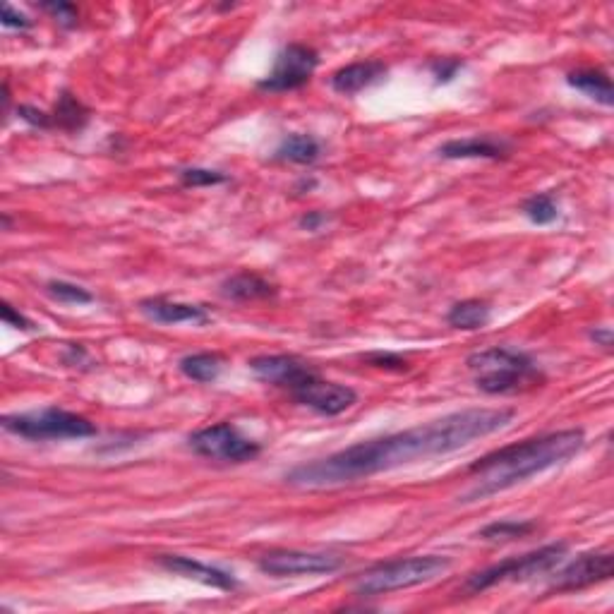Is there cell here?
<instances>
[{"instance_id":"1","label":"cell","mask_w":614,"mask_h":614,"mask_svg":"<svg viewBox=\"0 0 614 614\" xmlns=\"http://www.w3.org/2000/svg\"><path fill=\"white\" fill-rule=\"evenodd\" d=\"M514 415L511 408H466V411L449 413L432 423L411 427V430L358 442L327 459L300 463L286 473V483L303 487V490L358 483V480L394 471L406 463L459 451L473 444L475 439L504 430L514 420Z\"/></svg>"},{"instance_id":"2","label":"cell","mask_w":614,"mask_h":614,"mask_svg":"<svg viewBox=\"0 0 614 614\" xmlns=\"http://www.w3.org/2000/svg\"><path fill=\"white\" fill-rule=\"evenodd\" d=\"M583 444H586L583 430H559L492 451L468 468L471 483L461 495V502H483L487 497L526 483L533 475L567 463L571 456L579 454Z\"/></svg>"},{"instance_id":"3","label":"cell","mask_w":614,"mask_h":614,"mask_svg":"<svg viewBox=\"0 0 614 614\" xmlns=\"http://www.w3.org/2000/svg\"><path fill=\"white\" fill-rule=\"evenodd\" d=\"M475 387L490 396L528 394L545 384V372L528 353L507 346L475 351L466 360Z\"/></svg>"},{"instance_id":"4","label":"cell","mask_w":614,"mask_h":614,"mask_svg":"<svg viewBox=\"0 0 614 614\" xmlns=\"http://www.w3.org/2000/svg\"><path fill=\"white\" fill-rule=\"evenodd\" d=\"M449 569H451V559L444 555H418V557L394 559V562L377 564V567L360 574L358 581H355V595L377 598V595L406 591V588H415L423 586V583L435 581L437 576L447 574Z\"/></svg>"},{"instance_id":"5","label":"cell","mask_w":614,"mask_h":614,"mask_svg":"<svg viewBox=\"0 0 614 614\" xmlns=\"http://www.w3.org/2000/svg\"><path fill=\"white\" fill-rule=\"evenodd\" d=\"M3 430L10 432V435L29 439V442H63V439H87L99 435L92 420L56 406L5 415Z\"/></svg>"},{"instance_id":"6","label":"cell","mask_w":614,"mask_h":614,"mask_svg":"<svg viewBox=\"0 0 614 614\" xmlns=\"http://www.w3.org/2000/svg\"><path fill=\"white\" fill-rule=\"evenodd\" d=\"M567 552H569L567 543H552L540 547V550L528 552V555L504 559V562L492 564V567L468 576L463 591L478 595L487 591V588L499 586V583H519V581H531L535 576H545L564 562Z\"/></svg>"},{"instance_id":"7","label":"cell","mask_w":614,"mask_h":614,"mask_svg":"<svg viewBox=\"0 0 614 614\" xmlns=\"http://www.w3.org/2000/svg\"><path fill=\"white\" fill-rule=\"evenodd\" d=\"M190 449L197 456L221 463H248L262 454V444L245 437L233 423H216L192 432L188 437Z\"/></svg>"},{"instance_id":"8","label":"cell","mask_w":614,"mask_h":614,"mask_svg":"<svg viewBox=\"0 0 614 614\" xmlns=\"http://www.w3.org/2000/svg\"><path fill=\"white\" fill-rule=\"evenodd\" d=\"M319 65V53L305 44H288L279 51L274 68L264 80L257 82L260 92L284 94L296 92L312 80Z\"/></svg>"},{"instance_id":"9","label":"cell","mask_w":614,"mask_h":614,"mask_svg":"<svg viewBox=\"0 0 614 614\" xmlns=\"http://www.w3.org/2000/svg\"><path fill=\"white\" fill-rule=\"evenodd\" d=\"M343 567V557L329 552H300V550H274L260 557L257 569L267 576L286 579V576H312L334 574Z\"/></svg>"},{"instance_id":"10","label":"cell","mask_w":614,"mask_h":614,"mask_svg":"<svg viewBox=\"0 0 614 614\" xmlns=\"http://www.w3.org/2000/svg\"><path fill=\"white\" fill-rule=\"evenodd\" d=\"M250 370L260 382L272 384V387L286 389L296 394L305 384L319 377V372L305 360L296 358V355H257L250 360Z\"/></svg>"},{"instance_id":"11","label":"cell","mask_w":614,"mask_h":614,"mask_svg":"<svg viewBox=\"0 0 614 614\" xmlns=\"http://www.w3.org/2000/svg\"><path fill=\"white\" fill-rule=\"evenodd\" d=\"M614 574V557L612 552H583L567 564L555 576V583L550 586V593H576L583 588L598 586V583L610 581Z\"/></svg>"},{"instance_id":"12","label":"cell","mask_w":614,"mask_h":614,"mask_svg":"<svg viewBox=\"0 0 614 614\" xmlns=\"http://www.w3.org/2000/svg\"><path fill=\"white\" fill-rule=\"evenodd\" d=\"M291 396L300 406L310 408V411L324 415V418H334V415L346 413L348 408H353L355 401H358L355 389L339 382H329V379L322 377H315L310 384H305L303 389H298L296 394Z\"/></svg>"},{"instance_id":"13","label":"cell","mask_w":614,"mask_h":614,"mask_svg":"<svg viewBox=\"0 0 614 614\" xmlns=\"http://www.w3.org/2000/svg\"><path fill=\"white\" fill-rule=\"evenodd\" d=\"M159 564L166 571H173V574L185 576V579L200 581L204 586H212L216 591H236L238 581L233 579V574L228 571L212 567V564H204L200 559L183 557V555H161Z\"/></svg>"},{"instance_id":"14","label":"cell","mask_w":614,"mask_h":614,"mask_svg":"<svg viewBox=\"0 0 614 614\" xmlns=\"http://www.w3.org/2000/svg\"><path fill=\"white\" fill-rule=\"evenodd\" d=\"M140 312L156 324H207L209 310L202 305L178 303L171 298H147L140 303Z\"/></svg>"},{"instance_id":"15","label":"cell","mask_w":614,"mask_h":614,"mask_svg":"<svg viewBox=\"0 0 614 614\" xmlns=\"http://www.w3.org/2000/svg\"><path fill=\"white\" fill-rule=\"evenodd\" d=\"M387 77V65L382 60H363V63H351L346 68L336 70L331 75V89L336 94L355 96L372 84L382 82Z\"/></svg>"},{"instance_id":"16","label":"cell","mask_w":614,"mask_h":614,"mask_svg":"<svg viewBox=\"0 0 614 614\" xmlns=\"http://www.w3.org/2000/svg\"><path fill=\"white\" fill-rule=\"evenodd\" d=\"M509 147L504 142L492 140V137H466V140H451L439 147V156L442 159H487L499 161L507 159Z\"/></svg>"},{"instance_id":"17","label":"cell","mask_w":614,"mask_h":614,"mask_svg":"<svg viewBox=\"0 0 614 614\" xmlns=\"http://www.w3.org/2000/svg\"><path fill=\"white\" fill-rule=\"evenodd\" d=\"M279 293L272 281L264 279L260 274L252 272H240L228 276L221 284V296L228 300H236V303H255V300H269Z\"/></svg>"},{"instance_id":"18","label":"cell","mask_w":614,"mask_h":614,"mask_svg":"<svg viewBox=\"0 0 614 614\" xmlns=\"http://www.w3.org/2000/svg\"><path fill=\"white\" fill-rule=\"evenodd\" d=\"M567 82H569V87L579 89V92L586 94L588 99L598 101V104H603L607 108L614 104L612 82H610V77H607V72H603V70L586 68V70L569 72Z\"/></svg>"},{"instance_id":"19","label":"cell","mask_w":614,"mask_h":614,"mask_svg":"<svg viewBox=\"0 0 614 614\" xmlns=\"http://www.w3.org/2000/svg\"><path fill=\"white\" fill-rule=\"evenodd\" d=\"M224 355L219 353H192L185 355V358H180L178 370L183 372L185 377L192 379V382H200V384H212L219 379L221 372H224Z\"/></svg>"},{"instance_id":"20","label":"cell","mask_w":614,"mask_h":614,"mask_svg":"<svg viewBox=\"0 0 614 614\" xmlns=\"http://www.w3.org/2000/svg\"><path fill=\"white\" fill-rule=\"evenodd\" d=\"M322 154V147L312 135H288L284 142L276 147L274 159L284 161V164H298V166H310L315 164Z\"/></svg>"},{"instance_id":"21","label":"cell","mask_w":614,"mask_h":614,"mask_svg":"<svg viewBox=\"0 0 614 614\" xmlns=\"http://www.w3.org/2000/svg\"><path fill=\"white\" fill-rule=\"evenodd\" d=\"M492 319V307L485 303V300H461V303L451 305L449 315H447V324L454 329L461 331H475V329H483L490 324Z\"/></svg>"},{"instance_id":"22","label":"cell","mask_w":614,"mask_h":614,"mask_svg":"<svg viewBox=\"0 0 614 614\" xmlns=\"http://www.w3.org/2000/svg\"><path fill=\"white\" fill-rule=\"evenodd\" d=\"M53 128L65 132H80L89 123V108L75 94L63 92L53 108Z\"/></svg>"},{"instance_id":"23","label":"cell","mask_w":614,"mask_h":614,"mask_svg":"<svg viewBox=\"0 0 614 614\" xmlns=\"http://www.w3.org/2000/svg\"><path fill=\"white\" fill-rule=\"evenodd\" d=\"M535 528H538L535 521H495L485 526L478 533V538L487 540V543H511V540L528 538Z\"/></svg>"},{"instance_id":"24","label":"cell","mask_w":614,"mask_h":614,"mask_svg":"<svg viewBox=\"0 0 614 614\" xmlns=\"http://www.w3.org/2000/svg\"><path fill=\"white\" fill-rule=\"evenodd\" d=\"M521 212L526 214V219L535 226H550L559 219V204L550 192H543V195H533L523 202Z\"/></svg>"},{"instance_id":"25","label":"cell","mask_w":614,"mask_h":614,"mask_svg":"<svg viewBox=\"0 0 614 614\" xmlns=\"http://www.w3.org/2000/svg\"><path fill=\"white\" fill-rule=\"evenodd\" d=\"M46 293L53 300L65 305H89L94 303V296L84 286L70 284V281H48Z\"/></svg>"},{"instance_id":"26","label":"cell","mask_w":614,"mask_h":614,"mask_svg":"<svg viewBox=\"0 0 614 614\" xmlns=\"http://www.w3.org/2000/svg\"><path fill=\"white\" fill-rule=\"evenodd\" d=\"M178 178L185 188H214V185L228 183L226 173L212 171V168H183Z\"/></svg>"},{"instance_id":"27","label":"cell","mask_w":614,"mask_h":614,"mask_svg":"<svg viewBox=\"0 0 614 614\" xmlns=\"http://www.w3.org/2000/svg\"><path fill=\"white\" fill-rule=\"evenodd\" d=\"M363 360L370 367H377V370H387V372H408L411 370V363L399 353L391 351H375L363 355Z\"/></svg>"},{"instance_id":"28","label":"cell","mask_w":614,"mask_h":614,"mask_svg":"<svg viewBox=\"0 0 614 614\" xmlns=\"http://www.w3.org/2000/svg\"><path fill=\"white\" fill-rule=\"evenodd\" d=\"M461 68H463V60H459V58H439V60H432V63H430V72L435 75L437 84L454 82V77L459 75Z\"/></svg>"},{"instance_id":"29","label":"cell","mask_w":614,"mask_h":614,"mask_svg":"<svg viewBox=\"0 0 614 614\" xmlns=\"http://www.w3.org/2000/svg\"><path fill=\"white\" fill-rule=\"evenodd\" d=\"M41 10L51 12L53 20H56L60 27H77V8L72 3H41Z\"/></svg>"},{"instance_id":"30","label":"cell","mask_w":614,"mask_h":614,"mask_svg":"<svg viewBox=\"0 0 614 614\" xmlns=\"http://www.w3.org/2000/svg\"><path fill=\"white\" fill-rule=\"evenodd\" d=\"M17 116H20L24 123L32 125V128H39V130H51L53 128V116L51 113L41 111V108L36 106H17Z\"/></svg>"},{"instance_id":"31","label":"cell","mask_w":614,"mask_h":614,"mask_svg":"<svg viewBox=\"0 0 614 614\" xmlns=\"http://www.w3.org/2000/svg\"><path fill=\"white\" fill-rule=\"evenodd\" d=\"M3 27L8 29H20V32H27L32 27V20L20 10H15L12 5H5L3 8Z\"/></svg>"},{"instance_id":"32","label":"cell","mask_w":614,"mask_h":614,"mask_svg":"<svg viewBox=\"0 0 614 614\" xmlns=\"http://www.w3.org/2000/svg\"><path fill=\"white\" fill-rule=\"evenodd\" d=\"M3 322L8 324L12 329H20V331H34V322L32 319H27L22 315V312H17L15 307L10 303L3 305Z\"/></svg>"},{"instance_id":"33","label":"cell","mask_w":614,"mask_h":614,"mask_svg":"<svg viewBox=\"0 0 614 614\" xmlns=\"http://www.w3.org/2000/svg\"><path fill=\"white\" fill-rule=\"evenodd\" d=\"M591 341L595 343V346H600V348H605V351H612V343H614V334H612V329L610 327H595V329H591Z\"/></svg>"},{"instance_id":"34","label":"cell","mask_w":614,"mask_h":614,"mask_svg":"<svg viewBox=\"0 0 614 614\" xmlns=\"http://www.w3.org/2000/svg\"><path fill=\"white\" fill-rule=\"evenodd\" d=\"M327 221H329L327 214L307 212L303 219H300V228H303V231H319V228L327 224Z\"/></svg>"}]
</instances>
